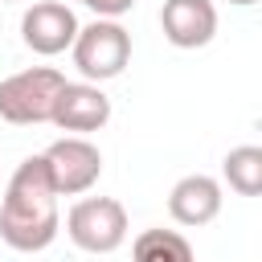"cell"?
Wrapping results in <instances>:
<instances>
[{"instance_id":"obj_7","label":"cell","mask_w":262,"mask_h":262,"mask_svg":"<svg viewBox=\"0 0 262 262\" xmlns=\"http://www.w3.org/2000/svg\"><path fill=\"white\" fill-rule=\"evenodd\" d=\"M53 127L70 131V135H90V131H102L111 123V98L102 94V86L94 82H66L57 90V102H53V115H49Z\"/></svg>"},{"instance_id":"obj_14","label":"cell","mask_w":262,"mask_h":262,"mask_svg":"<svg viewBox=\"0 0 262 262\" xmlns=\"http://www.w3.org/2000/svg\"><path fill=\"white\" fill-rule=\"evenodd\" d=\"M61 4H66V0H61Z\"/></svg>"},{"instance_id":"obj_12","label":"cell","mask_w":262,"mask_h":262,"mask_svg":"<svg viewBox=\"0 0 262 262\" xmlns=\"http://www.w3.org/2000/svg\"><path fill=\"white\" fill-rule=\"evenodd\" d=\"M90 12H98V20H119L123 12L135 8V0H82Z\"/></svg>"},{"instance_id":"obj_3","label":"cell","mask_w":262,"mask_h":262,"mask_svg":"<svg viewBox=\"0 0 262 262\" xmlns=\"http://www.w3.org/2000/svg\"><path fill=\"white\" fill-rule=\"evenodd\" d=\"M70 57L78 66V74L94 86L119 78L131 61V33L119 25V20H90L78 29L74 45H70Z\"/></svg>"},{"instance_id":"obj_2","label":"cell","mask_w":262,"mask_h":262,"mask_svg":"<svg viewBox=\"0 0 262 262\" xmlns=\"http://www.w3.org/2000/svg\"><path fill=\"white\" fill-rule=\"evenodd\" d=\"M61 86H66V74L53 66H29V70L8 74L0 82V119L12 127L49 123Z\"/></svg>"},{"instance_id":"obj_5","label":"cell","mask_w":262,"mask_h":262,"mask_svg":"<svg viewBox=\"0 0 262 262\" xmlns=\"http://www.w3.org/2000/svg\"><path fill=\"white\" fill-rule=\"evenodd\" d=\"M49 180L57 188V196H82L98 184L102 176V151L86 139V135H61L41 151Z\"/></svg>"},{"instance_id":"obj_4","label":"cell","mask_w":262,"mask_h":262,"mask_svg":"<svg viewBox=\"0 0 262 262\" xmlns=\"http://www.w3.org/2000/svg\"><path fill=\"white\" fill-rule=\"evenodd\" d=\"M127 209L115 196H82L66 213V237L86 254H115L127 242Z\"/></svg>"},{"instance_id":"obj_11","label":"cell","mask_w":262,"mask_h":262,"mask_svg":"<svg viewBox=\"0 0 262 262\" xmlns=\"http://www.w3.org/2000/svg\"><path fill=\"white\" fill-rule=\"evenodd\" d=\"M221 176L237 196H258L262 192V147L258 143L233 147L225 156V164H221Z\"/></svg>"},{"instance_id":"obj_9","label":"cell","mask_w":262,"mask_h":262,"mask_svg":"<svg viewBox=\"0 0 262 262\" xmlns=\"http://www.w3.org/2000/svg\"><path fill=\"white\" fill-rule=\"evenodd\" d=\"M221 180H213V176H205V172H192V176H180L176 184H172V192H168V213H172V221L176 225H188V229H196V225H209L217 213H221Z\"/></svg>"},{"instance_id":"obj_1","label":"cell","mask_w":262,"mask_h":262,"mask_svg":"<svg viewBox=\"0 0 262 262\" xmlns=\"http://www.w3.org/2000/svg\"><path fill=\"white\" fill-rule=\"evenodd\" d=\"M57 233H61V213H57V188L49 180V168L41 156H25L8 176L0 201V242L20 254H37L53 246Z\"/></svg>"},{"instance_id":"obj_13","label":"cell","mask_w":262,"mask_h":262,"mask_svg":"<svg viewBox=\"0 0 262 262\" xmlns=\"http://www.w3.org/2000/svg\"><path fill=\"white\" fill-rule=\"evenodd\" d=\"M229 4H237V8H246V4H258V0H229Z\"/></svg>"},{"instance_id":"obj_10","label":"cell","mask_w":262,"mask_h":262,"mask_svg":"<svg viewBox=\"0 0 262 262\" xmlns=\"http://www.w3.org/2000/svg\"><path fill=\"white\" fill-rule=\"evenodd\" d=\"M131 262H196V254L176 229H143L131 242Z\"/></svg>"},{"instance_id":"obj_6","label":"cell","mask_w":262,"mask_h":262,"mask_svg":"<svg viewBox=\"0 0 262 262\" xmlns=\"http://www.w3.org/2000/svg\"><path fill=\"white\" fill-rule=\"evenodd\" d=\"M78 29H82V25H78L74 8L61 4V0H37V4H29L25 16H20V41H25L33 53H41V57L66 53V49L74 45Z\"/></svg>"},{"instance_id":"obj_8","label":"cell","mask_w":262,"mask_h":262,"mask_svg":"<svg viewBox=\"0 0 262 262\" xmlns=\"http://www.w3.org/2000/svg\"><path fill=\"white\" fill-rule=\"evenodd\" d=\"M160 29L176 49H205L217 37V4L213 0H164Z\"/></svg>"}]
</instances>
